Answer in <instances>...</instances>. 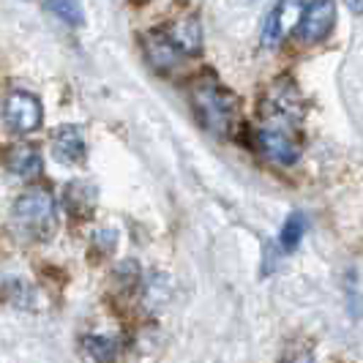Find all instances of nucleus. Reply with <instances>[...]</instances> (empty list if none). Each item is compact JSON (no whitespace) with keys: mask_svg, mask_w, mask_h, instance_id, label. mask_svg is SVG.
<instances>
[{"mask_svg":"<svg viewBox=\"0 0 363 363\" xmlns=\"http://www.w3.org/2000/svg\"><path fill=\"white\" fill-rule=\"evenodd\" d=\"M191 109L197 115L205 131H211L218 140H227L238 126V101L235 96L221 88L218 82L205 79L191 93Z\"/></svg>","mask_w":363,"mask_h":363,"instance_id":"nucleus-1","label":"nucleus"},{"mask_svg":"<svg viewBox=\"0 0 363 363\" xmlns=\"http://www.w3.org/2000/svg\"><path fill=\"white\" fill-rule=\"evenodd\" d=\"M11 224L17 235L44 240L55 230V197L47 189H28L11 205Z\"/></svg>","mask_w":363,"mask_h":363,"instance_id":"nucleus-2","label":"nucleus"},{"mask_svg":"<svg viewBox=\"0 0 363 363\" xmlns=\"http://www.w3.org/2000/svg\"><path fill=\"white\" fill-rule=\"evenodd\" d=\"M257 147L268 162L279 167H290L301 159V137L298 123L290 121H262V128L257 131Z\"/></svg>","mask_w":363,"mask_h":363,"instance_id":"nucleus-3","label":"nucleus"},{"mask_svg":"<svg viewBox=\"0 0 363 363\" xmlns=\"http://www.w3.org/2000/svg\"><path fill=\"white\" fill-rule=\"evenodd\" d=\"M262 118L268 121H290L301 123L303 118V96L290 77H276L271 88L265 91L262 99Z\"/></svg>","mask_w":363,"mask_h":363,"instance_id":"nucleus-4","label":"nucleus"},{"mask_svg":"<svg viewBox=\"0 0 363 363\" xmlns=\"http://www.w3.org/2000/svg\"><path fill=\"white\" fill-rule=\"evenodd\" d=\"M309 0H279L271 11L262 19V30H259V41L265 50H276L281 47V41L290 36L298 28V22L303 17Z\"/></svg>","mask_w":363,"mask_h":363,"instance_id":"nucleus-5","label":"nucleus"},{"mask_svg":"<svg viewBox=\"0 0 363 363\" xmlns=\"http://www.w3.org/2000/svg\"><path fill=\"white\" fill-rule=\"evenodd\" d=\"M336 28V0H309L303 9V17L295 28V36L301 44H320Z\"/></svg>","mask_w":363,"mask_h":363,"instance_id":"nucleus-6","label":"nucleus"},{"mask_svg":"<svg viewBox=\"0 0 363 363\" xmlns=\"http://www.w3.org/2000/svg\"><path fill=\"white\" fill-rule=\"evenodd\" d=\"M3 121L14 134H33L44 121V107L33 93L14 91L3 104Z\"/></svg>","mask_w":363,"mask_h":363,"instance_id":"nucleus-7","label":"nucleus"},{"mask_svg":"<svg viewBox=\"0 0 363 363\" xmlns=\"http://www.w3.org/2000/svg\"><path fill=\"white\" fill-rule=\"evenodd\" d=\"M52 156L57 164H66V167H79L88 156V140H85V131L74 123H66L55 131L52 137Z\"/></svg>","mask_w":363,"mask_h":363,"instance_id":"nucleus-8","label":"nucleus"},{"mask_svg":"<svg viewBox=\"0 0 363 363\" xmlns=\"http://www.w3.org/2000/svg\"><path fill=\"white\" fill-rule=\"evenodd\" d=\"M143 47H145L147 63L156 72H172V69H178L183 60H186V55L167 38L164 30H150V33H145Z\"/></svg>","mask_w":363,"mask_h":363,"instance_id":"nucleus-9","label":"nucleus"},{"mask_svg":"<svg viewBox=\"0 0 363 363\" xmlns=\"http://www.w3.org/2000/svg\"><path fill=\"white\" fill-rule=\"evenodd\" d=\"M167 38L181 50L186 57H194L202 52V25L197 17H181L164 28Z\"/></svg>","mask_w":363,"mask_h":363,"instance_id":"nucleus-10","label":"nucleus"},{"mask_svg":"<svg viewBox=\"0 0 363 363\" xmlns=\"http://www.w3.org/2000/svg\"><path fill=\"white\" fill-rule=\"evenodd\" d=\"M60 202H63V211L72 213V216H91L96 211V202H99V191L85 181L66 183Z\"/></svg>","mask_w":363,"mask_h":363,"instance_id":"nucleus-11","label":"nucleus"},{"mask_svg":"<svg viewBox=\"0 0 363 363\" xmlns=\"http://www.w3.org/2000/svg\"><path fill=\"white\" fill-rule=\"evenodd\" d=\"M6 167L17 178H33L44 167L41 150L36 145H30V143H17V145H11L6 150Z\"/></svg>","mask_w":363,"mask_h":363,"instance_id":"nucleus-12","label":"nucleus"},{"mask_svg":"<svg viewBox=\"0 0 363 363\" xmlns=\"http://www.w3.org/2000/svg\"><path fill=\"white\" fill-rule=\"evenodd\" d=\"M306 216L301 213V211H295L287 216V221L281 224V233H279V249L281 252H295L298 246H301V240H303V233H306Z\"/></svg>","mask_w":363,"mask_h":363,"instance_id":"nucleus-13","label":"nucleus"},{"mask_svg":"<svg viewBox=\"0 0 363 363\" xmlns=\"http://www.w3.org/2000/svg\"><path fill=\"white\" fill-rule=\"evenodd\" d=\"M44 9L69 28H82L85 25V11H82L79 0H44Z\"/></svg>","mask_w":363,"mask_h":363,"instance_id":"nucleus-14","label":"nucleus"},{"mask_svg":"<svg viewBox=\"0 0 363 363\" xmlns=\"http://www.w3.org/2000/svg\"><path fill=\"white\" fill-rule=\"evenodd\" d=\"M85 350L96 363H115V358H118V342L109 336H88Z\"/></svg>","mask_w":363,"mask_h":363,"instance_id":"nucleus-15","label":"nucleus"},{"mask_svg":"<svg viewBox=\"0 0 363 363\" xmlns=\"http://www.w3.org/2000/svg\"><path fill=\"white\" fill-rule=\"evenodd\" d=\"M0 295L17 306H30V298H33V290L22 281V279H6L0 284Z\"/></svg>","mask_w":363,"mask_h":363,"instance_id":"nucleus-16","label":"nucleus"},{"mask_svg":"<svg viewBox=\"0 0 363 363\" xmlns=\"http://www.w3.org/2000/svg\"><path fill=\"white\" fill-rule=\"evenodd\" d=\"M115 276H118V281L123 284V287H137L140 284V265L134 262V259H126V262H121L118 265V271H115Z\"/></svg>","mask_w":363,"mask_h":363,"instance_id":"nucleus-17","label":"nucleus"},{"mask_svg":"<svg viewBox=\"0 0 363 363\" xmlns=\"http://www.w3.org/2000/svg\"><path fill=\"white\" fill-rule=\"evenodd\" d=\"M262 259H265V262H262V268H259V276H271V273L276 271V262H279V259H276V246H273V243L265 246Z\"/></svg>","mask_w":363,"mask_h":363,"instance_id":"nucleus-18","label":"nucleus"},{"mask_svg":"<svg viewBox=\"0 0 363 363\" xmlns=\"http://www.w3.org/2000/svg\"><path fill=\"white\" fill-rule=\"evenodd\" d=\"M345 3H347V9H350L352 14H358V17L363 14V0H345Z\"/></svg>","mask_w":363,"mask_h":363,"instance_id":"nucleus-19","label":"nucleus"}]
</instances>
